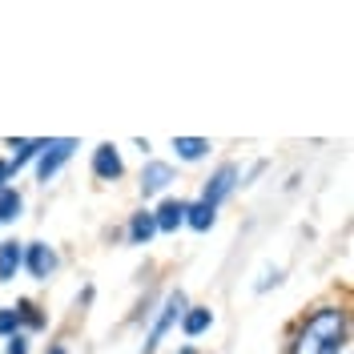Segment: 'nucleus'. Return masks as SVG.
<instances>
[{
    "mask_svg": "<svg viewBox=\"0 0 354 354\" xmlns=\"http://www.w3.org/2000/svg\"><path fill=\"white\" fill-rule=\"evenodd\" d=\"M346 342H351L346 302H322L294 326L286 354H346Z\"/></svg>",
    "mask_w": 354,
    "mask_h": 354,
    "instance_id": "1",
    "label": "nucleus"
},
{
    "mask_svg": "<svg viewBox=\"0 0 354 354\" xmlns=\"http://www.w3.org/2000/svg\"><path fill=\"white\" fill-rule=\"evenodd\" d=\"M185 306H189L185 290H169V294H165V302H161V310H157V322L149 326V334H145V346H141V354H153L157 346H161V338L174 330L177 322H181Z\"/></svg>",
    "mask_w": 354,
    "mask_h": 354,
    "instance_id": "2",
    "label": "nucleus"
},
{
    "mask_svg": "<svg viewBox=\"0 0 354 354\" xmlns=\"http://www.w3.org/2000/svg\"><path fill=\"white\" fill-rule=\"evenodd\" d=\"M73 153H77V137H44V149L37 153V177L53 181Z\"/></svg>",
    "mask_w": 354,
    "mask_h": 354,
    "instance_id": "3",
    "label": "nucleus"
},
{
    "mask_svg": "<svg viewBox=\"0 0 354 354\" xmlns=\"http://www.w3.org/2000/svg\"><path fill=\"white\" fill-rule=\"evenodd\" d=\"M234 189H238V165H234V161H225V165H218V169L209 174V181L201 185V198L198 201H201V205H209V209H218Z\"/></svg>",
    "mask_w": 354,
    "mask_h": 354,
    "instance_id": "4",
    "label": "nucleus"
},
{
    "mask_svg": "<svg viewBox=\"0 0 354 354\" xmlns=\"http://www.w3.org/2000/svg\"><path fill=\"white\" fill-rule=\"evenodd\" d=\"M21 270H28V278H37V282H48V274L57 270V250L48 242H28Z\"/></svg>",
    "mask_w": 354,
    "mask_h": 354,
    "instance_id": "5",
    "label": "nucleus"
},
{
    "mask_svg": "<svg viewBox=\"0 0 354 354\" xmlns=\"http://www.w3.org/2000/svg\"><path fill=\"white\" fill-rule=\"evenodd\" d=\"M93 177H97V181H121V177H125V161H121V153H117L113 141H105V145L93 149Z\"/></svg>",
    "mask_w": 354,
    "mask_h": 354,
    "instance_id": "6",
    "label": "nucleus"
},
{
    "mask_svg": "<svg viewBox=\"0 0 354 354\" xmlns=\"http://www.w3.org/2000/svg\"><path fill=\"white\" fill-rule=\"evenodd\" d=\"M174 181H177V174H174V165H169V161H145V169H141V198L165 194Z\"/></svg>",
    "mask_w": 354,
    "mask_h": 354,
    "instance_id": "7",
    "label": "nucleus"
},
{
    "mask_svg": "<svg viewBox=\"0 0 354 354\" xmlns=\"http://www.w3.org/2000/svg\"><path fill=\"white\" fill-rule=\"evenodd\" d=\"M153 225H157V234H177V230L185 225V201L181 198H165L153 209Z\"/></svg>",
    "mask_w": 354,
    "mask_h": 354,
    "instance_id": "8",
    "label": "nucleus"
},
{
    "mask_svg": "<svg viewBox=\"0 0 354 354\" xmlns=\"http://www.w3.org/2000/svg\"><path fill=\"white\" fill-rule=\"evenodd\" d=\"M157 234L153 225V209H137L129 218V225H125V238H129V245H149Z\"/></svg>",
    "mask_w": 354,
    "mask_h": 354,
    "instance_id": "9",
    "label": "nucleus"
},
{
    "mask_svg": "<svg viewBox=\"0 0 354 354\" xmlns=\"http://www.w3.org/2000/svg\"><path fill=\"white\" fill-rule=\"evenodd\" d=\"M24 266V245L21 242H0V286H8Z\"/></svg>",
    "mask_w": 354,
    "mask_h": 354,
    "instance_id": "10",
    "label": "nucleus"
},
{
    "mask_svg": "<svg viewBox=\"0 0 354 354\" xmlns=\"http://www.w3.org/2000/svg\"><path fill=\"white\" fill-rule=\"evenodd\" d=\"M209 326H214V310L209 306H185V314H181V334L185 338H198Z\"/></svg>",
    "mask_w": 354,
    "mask_h": 354,
    "instance_id": "11",
    "label": "nucleus"
},
{
    "mask_svg": "<svg viewBox=\"0 0 354 354\" xmlns=\"http://www.w3.org/2000/svg\"><path fill=\"white\" fill-rule=\"evenodd\" d=\"M8 149H17V153L8 157V165H12V174H21L24 165L32 161V157L44 149V137H21V141H8Z\"/></svg>",
    "mask_w": 354,
    "mask_h": 354,
    "instance_id": "12",
    "label": "nucleus"
},
{
    "mask_svg": "<svg viewBox=\"0 0 354 354\" xmlns=\"http://www.w3.org/2000/svg\"><path fill=\"white\" fill-rule=\"evenodd\" d=\"M214 221H218V209H209V205H201V201H185V225H189V230L205 234V230H214Z\"/></svg>",
    "mask_w": 354,
    "mask_h": 354,
    "instance_id": "13",
    "label": "nucleus"
},
{
    "mask_svg": "<svg viewBox=\"0 0 354 354\" xmlns=\"http://www.w3.org/2000/svg\"><path fill=\"white\" fill-rule=\"evenodd\" d=\"M12 310H17V318H21V334L24 330H44V326H48V318L41 314V306H37L32 298H21Z\"/></svg>",
    "mask_w": 354,
    "mask_h": 354,
    "instance_id": "14",
    "label": "nucleus"
},
{
    "mask_svg": "<svg viewBox=\"0 0 354 354\" xmlns=\"http://www.w3.org/2000/svg\"><path fill=\"white\" fill-rule=\"evenodd\" d=\"M174 149L181 161H201V157L209 153V141L205 137H174Z\"/></svg>",
    "mask_w": 354,
    "mask_h": 354,
    "instance_id": "15",
    "label": "nucleus"
},
{
    "mask_svg": "<svg viewBox=\"0 0 354 354\" xmlns=\"http://www.w3.org/2000/svg\"><path fill=\"white\" fill-rule=\"evenodd\" d=\"M24 214V198H21V189H0V221H17Z\"/></svg>",
    "mask_w": 354,
    "mask_h": 354,
    "instance_id": "16",
    "label": "nucleus"
},
{
    "mask_svg": "<svg viewBox=\"0 0 354 354\" xmlns=\"http://www.w3.org/2000/svg\"><path fill=\"white\" fill-rule=\"evenodd\" d=\"M12 334H21V318L12 306H4L0 310V338H12Z\"/></svg>",
    "mask_w": 354,
    "mask_h": 354,
    "instance_id": "17",
    "label": "nucleus"
},
{
    "mask_svg": "<svg viewBox=\"0 0 354 354\" xmlns=\"http://www.w3.org/2000/svg\"><path fill=\"white\" fill-rule=\"evenodd\" d=\"M4 354H28V334H12L8 346H4Z\"/></svg>",
    "mask_w": 354,
    "mask_h": 354,
    "instance_id": "18",
    "label": "nucleus"
},
{
    "mask_svg": "<svg viewBox=\"0 0 354 354\" xmlns=\"http://www.w3.org/2000/svg\"><path fill=\"white\" fill-rule=\"evenodd\" d=\"M12 165H8V157H0V189H8V181H12Z\"/></svg>",
    "mask_w": 354,
    "mask_h": 354,
    "instance_id": "19",
    "label": "nucleus"
},
{
    "mask_svg": "<svg viewBox=\"0 0 354 354\" xmlns=\"http://www.w3.org/2000/svg\"><path fill=\"white\" fill-rule=\"evenodd\" d=\"M44 354H68V346H65V342H53V346H48Z\"/></svg>",
    "mask_w": 354,
    "mask_h": 354,
    "instance_id": "20",
    "label": "nucleus"
},
{
    "mask_svg": "<svg viewBox=\"0 0 354 354\" xmlns=\"http://www.w3.org/2000/svg\"><path fill=\"white\" fill-rule=\"evenodd\" d=\"M177 354H198V351H194V346H181V351H177Z\"/></svg>",
    "mask_w": 354,
    "mask_h": 354,
    "instance_id": "21",
    "label": "nucleus"
}]
</instances>
